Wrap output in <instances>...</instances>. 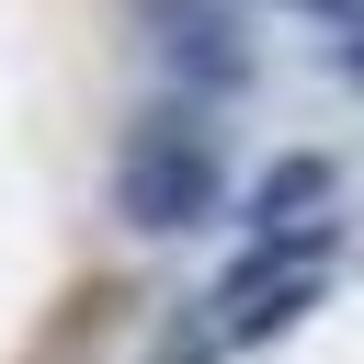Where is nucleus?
<instances>
[{"label":"nucleus","mask_w":364,"mask_h":364,"mask_svg":"<svg viewBox=\"0 0 364 364\" xmlns=\"http://www.w3.org/2000/svg\"><path fill=\"white\" fill-rule=\"evenodd\" d=\"M148 34L171 57V80H193V91H239L250 80V34H239L228 0H148Z\"/></svg>","instance_id":"f03ea898"},{"label":"nucleus","mask_w":364,"mask_h":364,"mask_svg":"<svg viewBox=\"0 0 364 364\" xmlns=\"http://www.w3.org/2000/svg\"><path fill=\"white\" fill-rule=\"evenodd\" d=\"M171 364H216V353H171Z\"/></svg>","instance_id":"0eeeda50"},{"label":"nucleus","mask_w":364,"mask_h":364,"mask_svg":"<svg viewBox=\"0 0 364 364\" xmlns=\"http://www.w3.org/2000/svg\"><path fill=\"white\" fill-rule=\"evenodd\" d=\"M216 205H228V136H216V114H193V102L136 114V136L114 148V216L148 228V239H182Z\"/></svg>","instance_id":"f257e3e1"},{"label":"nucleus","mask_w":364,"mask_h":364,"mask_svg":"<svg viewBox=\"0 0 364 364\" xmlns=\"http://www.w3.org/2000/svg\"><path fill=\"white\" fill-rule=\"evenodd\" d=\"M296 11H330V23H353V11H364V0H296Z\"/></svg>","instance_id":"39448f33"},{"label":"nucleus","mask_w":364,"mask_h":364,"mask_svg":"<svg viewBox=\"0 0 364 364\" xmlns=\"http://www.w3.org/2000/svg\"><path fill=\"white\" fill-rule=\"evenodd\" d=\"M353 80H364V11H353Z\"/></svg>","instance_id":"423d86ee"},{"label":"nucleus","mask_w":364,"mask_h":364,"mask_svg":"<svg viewBox=\"0 0 364 364\" xmlns=\"http://www.w3.org/2000/svg\"><path fill=\"white\" fill-rule=\"evenodd\" d=\"M318 193H330V159H273V171L250 182V216L273 228V216H307Z\"/></svg>","instance_id":"7ed1b4c3"},{"label":"nucleus","mask_w":364,"mask_h":364,"mask_svg":"<svg viewBox=\"0 0 364 364\" xmlns=\"http://www.w3.org/2000/svg\"><path fill=\"white\" fill-rule=\"evenodd\" d=\"M307 307H318V284H307V273H296V284H250V296H239V330H228V341H273V330H296Z\"/></svg>","instance_id":"20e7f679"}]
</instances>
